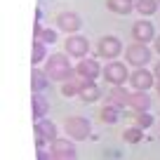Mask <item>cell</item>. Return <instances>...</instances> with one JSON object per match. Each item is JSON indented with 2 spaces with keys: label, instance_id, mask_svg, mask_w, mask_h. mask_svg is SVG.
I'll use <instances>...</instances> for the list:
<instances>
[{
  "label": "cell",
  "instance_id": "6da1fadb",
  "mask_svg": "<svg viewBox=\"0 0 160 160\" xmlns=\"http://www.w3.org/2000/svg\"><path fill=\"white\" fill-rule=\"evenodd\" d=\"M45 73L50 75V80H59V82H66V80L73 78V68H71L68 59L64 54H52L47 59V68Z\"/></svg>",
  "mask_w": 160,
  "mask_h": 160
},
{
  "label": "cell",
  "instance_id": "7a4b0ae2",
  "mask_svg": "<svg viewBox=\"0 0 160 160\" xmlns=\"http://www.w3.org/2000/svg\"><path fill=\"white\" fill-rule=\"evenodd\" d=\"M64 127H66V134H68L71 139H75V141L87 139L90 132H92L90 120L82 118V115H71V118H66V125Z\"/></svg>",
  "mask_w": 160,
  "mask_h": 160
},
{
  "label": "cell",
  "instance_id": "3957f363",
  "mask_svg": "<svg viewBox=\"0 0 160 160\" xmlns=\"http://www.w3.org/2000/svg\"><path fill=\"white\" fill-rule=\"evenodd\" d=\"M125 54H127V61L132 66H137V68H144L151 61V50L146 47V42H132Z\"/></svg>",
  "mask_w": 160,
  "mask_h": 160
},
{
  "label": "cell",
  "instance_id": "277c9868",
  "mask_svg": "<svg viewBox=\"0 0 160 160\" xmlns=\"http://www.w3.org/2000/svg\"><path fill=\"white\" fill-rule=\"evenodd\" d=\"M101 73H104V78L108 80L113 87H120V85H125V80H130V73H127L125 64H120V61L106 64V68L101 71Z\"/></svg>",
  "mask_w": 160,
  "mask_h": 160
},
{
  "label": "cell",
  "instance_id": "5b68a950",
  "mask_svg": "<svg viewBox=\"0 0 160 160\" xmlns=\"http://www.w3.org/2000/svg\"><path fill=\"white\" fill-rule=\"evenodd\" d=\"M54 139H59L57 137V125L52 122V120H38L35 122V144H38V148H42V144L45 141H54Z\"/></svg>",
  "mask_w": 160,
  "mask_h": 160
},
{
  "label": "cell",
  "instance_id": "8992f818",
  "mask_svg": "<svg viewBox=\"0 0 160 160\" xmlns=\"http://www.w3.org/2000/svg\"><path fill=\"white\" fill-rule=\"evenodd\" d=\"M52 160H78L75 146L68 139H54L52 141Z\"/></svg>",
  "mask_w": 160,
  "mask_h": 160
},
{
  "label": "cell",
  "instance_id": "52a82bcc",
  "mask_svg": "<svg viewBox=\"0 0 160 160\" xmlns=\"http://www.w3.org/2000/svg\"><path fill=\"white\" fill-rule=\"evenodd\" d=\"M122 52V42H120L115 35H104L99 40V54L106 59H115V57Z\"/></svg>",
  "mask_w": 160,
  "mask_h": 160
},
{
  "label": "cell",
  "instance_id": "ba28073f",
  "mask_svg": "<svg viewBox=\"0 0 160 160\" xmlns=\"http://www.w3.org/2000/svg\"><path fill=\"white\" fill-rule=\"evenodd\" d=\"M130 82H132V87H134L137 92H146V90L153 87V73L146 71V68H137L134 73L130 75Z\"/></svg>",
  "mask_w": 160,
  "mask_h": 160
},
{
  "label": "cell",
  "instance_id": "9c48e42d",
  "mask_svg": "<svg viewBox=\"0 0 160 160\" xmlns=\"http://www.w3.org/2000/svg\"><path fill=\"white\" fill-rule=\"evenodd\" d=\"M90 52V42H87V38H80V35H71L68 40H66V54L71 57H82Z\"/></svg>",
  "mask_w": 160,
  "mask_h": 160
},
{
  "label": "cell",
  "instance_id": "30bf717a",
  "mask_svg": "<svg viewBox=\"0 0 160 160\" xmlns=\"http://www.w3.org/2000/svg\"><path fill=\"white\" fill-rule=\"evenodd\" d=\"M57 24H59L61 31H66V33H75V31L80 28V17L75 14V12H61L59 17H57Z\"/></svg>",
  "mask_w": 160,
  "mask_h": 160
},
{
  "label": "cell",
  "instance_id": "8fae6325",
  "mask_svg": "<svg viewBox=\"0 0 160 160\" xmlns=\"http://www.w3.org/2000/svg\"><path fill=\"white\" fill-rule=\"evenodd\" d=\"M132 35H134L137 42H151L153 35H155L153 24H148V21H137V24L132 26Z\"/></svg>",
  "mask_w": 160,
  "mask_h": 160
},
{
  "label": "cell",
  "instance_id": "7c38bea8",
  "mask_svg": "<svg viewBox=\"0 0 160 160\" xmlns=\"http://www.w3.org/2000/svg\"><path fill=\"white\" fill-rule=\"evenodd\" d=\"M75 73H78L80 78H85V80H94L97 75L101 73V68H99V64H97L94 59H82L75 66Z\"/></svg>",
  "mask_w": 160,
  "mask_h": 160
},
{
  "label": "cell",
  "instance_id": "4fadbf2b",
  "mask_svg": "<svg viewBox=\"0 0 160 160\" xmlns=\"http://www.w3.org/2000/svg\"><path fill=\"white\" fill-rule=\"evenodd\" d=\"M99 87H97V82L94 80H85L82 78V82H80V92H78V97L82 101H87V104H92V101H97L99 99Z\"/></svg>",
  "mask_w": 160,
  "mask_h": 160
},
{
  "label": "cell",
  "instance_id": "5bb4252c",
  "mask_svg": "<svg viewBox=\"0 0 160 160\" xmlns=\"http://www.w3.org/2000/svg\"><path fill=\"white\" fill-rule=\"evenodd\" d=\"M127 106H132L137 113H139V111H148L151 108V97L146 94V92H132Z\"/></svg>",
  "mask_w": 160,
  "mask_h": 160
},
{
  "label": "cell",
  "instance_id": "9a60e30c",
  "mask_svg": "<svg viewBox=\"0 0 160 160\" xmlns=\"http://www.w3.org/2000/svg\"><path fill=\"white\" fill-rule=\"evenodd\" d=\"M47 111H50V101H47L45 97H40V92L33 94V118H35V122L45 118Z\"/></svg>",
  "mask_w": 160,
  "mask_h": 160
},
{
  "label": "cell",
  "instance_id": "2e32d148",
  "mask_svg": "<svg viewBox=\"0 0 160 160\" xmlns=\"http://www.w3.org/2000/svg\"><path fill=\"white\" fill-rule=\"evenodd\" d=\"M47 78L50 75L45 73V71H40V68H33V73H31V90L38 94V92H42L47 87Z\"/></svg>",
  "mask_w": 160,
  "mask_h": 160
},
{
  "label": "cell",
  "instance_id": "e0dca14e",
  "mask_svg": "<svg viewBox=\"0 0 160 160\" xmlns=\"http://www.w3.org/2000/svg\"><path fill=\"white\" fill-rule=\"evenodd\" d=\"M106 7L111 12H115V14H130L134 10L132 0H106Z\"/></svg>",
  "mask_w": 160,
  "mask_h": 160
},
{
  "label": "cell",
  "instance_id": "ac0fdd59",
  "mask_svg": "<svg viewBox=\"0 0 160 160\" xmlns=\"http://www.w3.org/2000/svg\"><path fill=\"white\" fill-rule=\"evenodd\" d=\"M108 99H111V104H113V106L122 108V106H127V101H130V92H125L122 87H113Z\"/></svg>",
  "mask_w": 160,
  "mask_h": 160
},
{
  "label": "cell",
  "instance_id": "d6986e66",
  "mask_svg": "<svg viewBox=\"0 0 160 160\" xmlns=\"http://www.w3.org/2000/svg\"><path fill=\"white\" fill-rule=\"evenodd\" d=\"M158 5H160L158 0H134V10L139 12V14H146V17L153 14V12L158 10Z\"/></svg>",
  "mask_w": 160,
  "mask_h": 160
},
{
  "label": "cell",
  "instance_id": "ffe728a7",
  "mask_svg": "<svg viewBox=\"0 0 160 160\" xmlns=\"http://www.w3.org/2000/svg\"><path fill=\"white\" fill-rule=\"evenodd\" d=\"M141 137H144V130H141V127H127V130L122 132V139H125L127 144H139Z\"/></svg>",
  "mask_w": 160,
  "mask_h": 160
},
{
  "label": "cell",
  "instance_id": "44dd1931",
  "mask_svg": "<svg viewBox=\"0 0 160 160\" xmlns=\"http://www.w3.org/2000/svg\"><path fill=\"white\" fill-rule=\"evenodd\" d=\"M101 120L104 122H108V125H113V122H118V106L108 104L101 108Z\"/></svg>",
  "mask_w": 160,
  "mask_h": 160
},
{
  "label": "cell",
  "instance_id": "7402d4cb",
  "mask_svg": "<svg viewBox=\"0 0 160 160\" xmlns=\"http://www.w3.org/2000/svg\"><path fill=\"white\" fill-rule=\"evenodd\" d=\"M42 59H45V42H40V40L35 38V42H33V59H31V64H40Z\"/></svg>",
  "mask_w": 160,
  "mask_h": 160
},
{
  "label": "cell",
  "instance_id": "603a6c76",
  "mask_svg": "<svg viewBox=\"0 0 160 160\" xmlns=\"http://www.w3.org/2000/svg\"><path fill=\"white\" fill-rule=\"evenodd\" d=\"M80 82H82V78H80V80H73V78H71L68 82H66V85L61 87L64 97H73V94H78V92H80Z\"/></svg>",
  "mask_w": 160,
  "mask_h": 160
},
{
  "label": "cell",
  "instance_id": "cb8c5ba5",
  "mask_svg": "<svg viewBox=\"0 0 160 160\" xmlns=\"http://www.w3.org/2000/svg\"><path fill=\"white\" fill-rule=\"evenodd\" d=\"M134 120H137V127H141V130H148V127L153 125V115H148L146 111H139Z\"/></svg>",
  "mask_w": 160,
  "mask_h": 160
},
{
  "label": "cell",
  "instance_id": "d4e9b609",
  "mask_svg": "<svg viewBox=\"0 0 160 160\" xmlns=\"http://www.w3.org/2000/svg\"><path fill=\"white\" fill-rule=\"evenodd\" d=\"M35 38H38L40 42H50V45H52V42H57V33H54V31H50V28H42L40 33H35Z\"/></svg>",
  "mask_w": 160,
  "mask_h": 160
},
{
  "label": "cell",
  "instance_id": "484cf974",
  "mask_svg": "<svg viewBox=\"0 0 160 160\" xmlns=\"http://www.w3.org/2000/svg\"><path fill=\"white\" fill-rule=\"evenodd\" d=\"M38 160H50V153H47V151H42V148H40V151H38Z\"/></svg>",
  "mask_w": 160,
  "mask_h": 160
},
{
  "label": "cell",
  "instance_id": "4316f807",
  "mask_svg": "<svg viewBox=\"0 0 160 160\" xmlns=\"http://www.w3.org/2000/svg\"><path fill=\"white\" fill-rule=\"evenodd\" d=\"M155 52H158V54H160V35H158V38H155Z\"/></svg>",
  "mask_w": 160,
  "mask_h": 160
},
{
  "label": "cell",
  "instance_id": "83f0119b",
  "mask_svg": "<svg viewBox=\"0 0 160 160\" xmlns=\"http://www.w3.org/2000/svg\"><path fill=\"white\" fill-rule=\"evenodd\" d=\"M155 75H158V78H160V61H158V64H155Z\"/></svg>",
  "mask_w": 160,
  "mask_h": 160
},
{
  "label": "cell",
  "instance_id": "f1b7e54d",
  "mask_svg": "<svg viewBox=\"0 0 160 160\" xmlns=\"http://www.w3.org/2000/svg\"><path fill=\"white\" fill-rule=\"evenodd\" d=\"M158 92H160V80H158Z\"/></svg>",
  "mask_w": 160,
  "mask_h": 160
},
{
  "label": "cell",
  "instance_id": "f546056e",
  "mask_svg": "<svg viewBox=\"0 0 160 160\" xmlns=\"http://www.w3.org/2000/svg\"><path fill=\"white\" fill-rule=\"evenodd\" d=\"M132 2H134V0H132Z\"/></svg>",
  "mask_w": 160,
  "mask_h": 160
},
{
  "label": "cell",
  "instance_id": "4dcf8cb0",
  "mask_svg": "<svg viewBox=\"0 0 160 160\" xmlns=\"http://www.w3.org/2000/svg\"><path fill=\"white\" fill-rule=\"evenodd\" d=\"M158 2H160V0H158Z\"/></svg>",
  "mask_w": 160,
  "mask_h": 160
}]
</instances>
